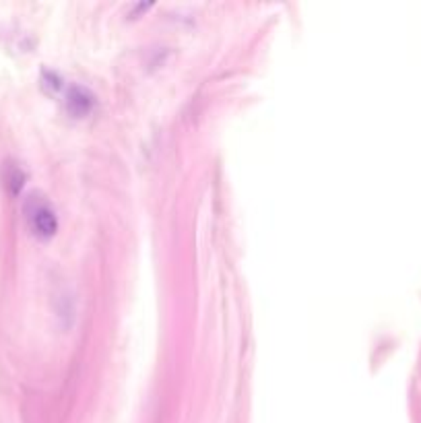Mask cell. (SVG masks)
Masks as SVG:
<instances>
[{
  "label": "cell",
  "mask_w": 421,
  "mask_h": 423,
  "mask_svg": "<svg viewBox=\"0 0 421 423\" xmlns=\"http://www.w3.org/2000/svg\"><path fill=\"white\" fill-rule=\"evenodd\" d=\"M2 180H4L6 190H8L12 196H17V194L23 190L27 178H25V171L21 169V166H17V164H6V166H4V171H2Z\"/></svg>",
  "instance_id": "cell-3"
},
{
  "label": "cell",
  "mask_w": 421,
  "mask_h": 423,
  "mask_svg": "<svg viewBox=\"0 0 421 423\" xmlns=\"http://www.w3.org/2000/svg\"><path fill=\"white\" fill-rule=\"evenodd\" d=\"M65 105L73 118H87L95 110V95L85 85H71L65 93Z\"/></svg>",
  "instance_id": "cell-2"
},
{
  "label": "cell",
  "mask_w": 421,
  "mask_h": 423,
  "mask_svg": "<svg viewBox=\"0 0 421 423\" xmlns=\"http://www.w3.org/2000/svg\"><path fill=\"white\" fill-rule=\"evenodd\" d=\"M23 211H25V219H27V225L31 230V234L37 238V240H52L58 232V215H56V209L52 207V202L42 196L40 192H31L23 205Z\"/></svg>",
  "instance_id": "cell-1"
},
{
  "label": "cell",
  "mask_w": 421,
  "mask_h": 423,
  "mask_svg": "<svg viewBox=\"0 0 421 423\" xmlns=\"http://www.w3.org/2000/svg\"><path fill=\"white\" fill-rule=\"evenodd\" d=\"M44 81H48V87H52V91H60L62 89V79L54 73H44Z\"/></svg>",
  "instance_id": "cell-4"
}]
</instances>
